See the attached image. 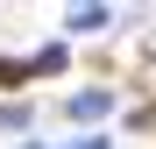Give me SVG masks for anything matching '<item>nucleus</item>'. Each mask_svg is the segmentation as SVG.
<instances>
[{"instance_id":"3","label":"nucleus","mask_w":156,"mask_h":149,"mask_svg":"<svg viewBox=\"0 0 156 149\" xmlns=\"http://www.w3.org/2000/svg\"><path fill=\"white\" fill-rule=\"evenodd\" d=\"M29 121H36L29 99H7V107H0V128H29Z\"/></svg>"},{"instance_id":"1","label":"nucleus","mask_w":156,"mask_h":149,"mask_svg":"<svg viewBox=\"0 0 156 149\" xmlns=\"http://www.w3.org/2000/svg\"><path fill=\"white\" fill-rule=\"evenodd\" d=\"M64 114L78 121V128H99V121L114 114V92H107V85H85V92H71V99H64Z\"/></svg>"},{"instance_id":"4","label":"nucleus","mask_w":156,"mask_h":149,"mask_svg":"<svg viewBox=\"0 0 156 149\" xmlns=\"http://www.w3.org/2000/svg\"><path fill=\"white\" fill-rule=\"evenodd\" d=\"M64 21H71V29H78V36H85V29H107V7H71Z\"/></svg>"},{"instance_id":"5","label":"nucleus","mask_w":156,"mask_h":149,"mask_svg":"<svg viewBox=\"0 0 156 149\" xmlns=\"http://www.w3.org/2000/svg\"><path fill=\"white\" fill-rule=\"evenodd\" d=\"M71 149H114V142H107V135H78Z\"/></svg>"},{"instance_id":"2","label":"nucleus","mask_w":156,"mask_h":149,"mask_svg":"<svg viewBox=\"0 0 156 149\" xmlns=\"http://www.w3.org/2000/svg\"><path fill=\"white\" fill-rule=\"evenodd\" d=\"M21 64H29V78H57V71L71 64V43H43L36 57H21Z\"/></svg>"}]
</instances>
